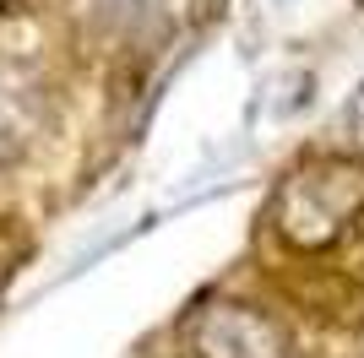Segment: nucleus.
Wrapping results in <instances>:
<instances>
[{
    "instance_id": "1",
    "label": "nucleus",
    "mask_w": 364,
    "mask_h": 358,
    "mask_svg": "<svg viewBox=\"0 0 364 358\" xmlns=\"http://www.w3.org/2000/svg\"><path fill=\"white\" fill-rule=\"evenodd\" d=\"M364 207V168L343 158H321L304 174H294L277 195V228L299 244H326L348 228V217Z\"/></svg>"
},
{
    "instance_id": "2",
    "label": "nucleus",
    "mask_w": 364,
    "mask_h": 358,
    "mask_svg": "<svg viewBox=\"0 0 364 358\" xmlns=\"http://www.w3.org/2000/svg\"><path fill=\"white\" fill-rule=\"evenodd\" d=\"M196 347L201 358H289L272 320L250 315L245 304H213L196 320Z\"/></svg>"
}]
</instances>
